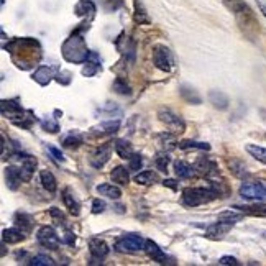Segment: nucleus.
<instances>
[{"label":"nucleus","instance_id":"9","mask_svg":"<svg viewBox=\"0 0 266 266\" xmlns=\"http://www.w3.org/2000/svg\"><path fill=\"white\" fill-rule=\"evenodd\" d=\"M89 251H91V264H102V260L109 255V245L100 239H91L89 240Z\"/></svg>","mask_w":266,"mask_h":266},{"label":"nucleus","instance_id":"8","mask_svg":"<svg viewBox=\"0 0 266 266\" xmlns=\"http://www.w3.org/2000/svg\"><path fill=\"white\" fill-rule=\"evenodd\" d=\"M37 240L41 247H45L48 250H57L60 248V237H57L56 233V230L53 227H41L38 230V233H37Z\"/></svg>","mask_w":266,"mask_h":266},{"label":"nucleus","instance_id":"4","mask_svg":"<svg viewBox=\"0 0 266 266\" xmlns=\"http://www.w3.org/2000/svg\"><path fill=\"white\" fill-rule=\"evenodd\" d=\"M145 243L146 240L138 233H127L115 242L113 248L120 251V253H140L145 251Z\"/></svg>","mask_w":266,"mask_h":266},{"label":"nucleus","instance_id":"11","mask_svg":"<svg viewBox=\"0 0 266 266\" xmlns=\"http://www.w3.org/2000/svg\"><path fill=\"white\" fill-rule=\"evenodd\" d=\"M235 224H232V222H225V220H217L215 224H212L211 227H207L205 230V237L211 240H222L224 237L232 230Z\"/></svg>","mask_w":266,"mask_h":266},{"label":"nucleus","instance_id":"21","mask_svg":"<svg viewBox=\"0 0 266 266\" xmlns=\"http://www.w3.org/2000/svg\"><path fill=\"white\" fill-rule=\"evenodd\" d=\"M113 150H115V153L122 158V160H130V158L133 156V153H135L132 143L127 141V140H115L113 141Z\"/></svg>","mask_w":266,"mask_h":266},{"label":"nucleus","instance_id":"35","mask_svg":"<svg viewBox=\"0 0 266 266\" xmlns=\"http://www.w3.org/2000/svg\"><path fill=\"white\" fill-rule=\"evenodd\" d=\"M245 150L250 153V156H253L256 161H260L266 164V148L264 146H258V145H247Z\"/></svg>","mask_w":266,"mask_h":266},{"label":"nucleus","instance_id":"1","mask_svg":"<svg viewBox=\"0 0 266 266\" xmlns=\"http://www.w3.org/2000/svg\"><path fill=\"white\" fill-rule=\"evenodd\" d=\"M5 49L10 53L17 68L25 71L37 66L41 60V46L35 38H15L5 45Z\"/></svg>","mask_w":266,"mask_h":266},{"label":"nucleus","instance_id":"51","mask_svg":"<svg viewBox=\"0 0 266 266\" xmlns=\"http://www.w3.org/2000/svg\"><path fill=\"white\" fill-rule=\"evenodd\" d=\"M264 186H266V181H264Z\"/></svg>","mask_w":266,"mask_h":266},{"label":"nucleus","instance_id":"6","mask_svg":"<svg viewBox=\"0 0 266 266\" xmlns=\"http://www.w3.org/2000/svg\"><path fill=\"white\" fill-rule=\"evenodd\" d=\"M158 119H160L172 133H183L186 130V122L171 109H160Z\"/></svg>","mask_w":266,"mask_h":266},{"label":"nucleus","instance_id":"14","mask_svg":"<svg viewBox=\"0 0 266 266\" xmlns=\"http://www.w3.org/2000/svg\"><path fill=\"white\" fill-rule=\"evenodd\" d=\"M120 128V120H110V122H104V124H100L94 128H91L89 135L94 136V138H99V136H109V135H113Z\"/></svg>","mask_w":266,"mask_h":266},{"label":"nucleus","instance_id":"5","mask_svg":"<svg viewBox=\"0 0 266 266\" xmlns=\"http://www.w3.org/2000/svg\"><path fill=\"white\" fill-rule=\"evenodd\" d=\"M153 64L160 69L164 71V73H169L174 66V60H172V53L169 51V48H166L164 45H156L153 48Z\"/></svg>","mask_w":266,"mask_h":266},{"label":"nucleus","instance_id":"18","mask_svg":"<svg viewBox=\"0 0 266 266\" xmlns=\"http://www.w3.org/2000/svg\"><path fill=\"white\" fill-rule=\"evenodd\" d=\"M233 209H239L245 215H253V217H266V204L261 202V200H256V204L235 205Z\"/></svg>","mask_w":266,"mask_h":266},{"label":"nucleus","instance_id":"23","mask_svg":"<svg viewBox=\"0 0 266 266\" xmlns=\"http://www.w3.org/2000/svg\"><path fill=\"white\" fill-rule=\"evenodd\" d=\"M23 112V107H21V104H18L17 100H2V115L5 119H12L15 117L17 113Z\"/></svg>","mask_w":266,"mask_h":266},{"label":"nucleus","instance_id":"48","mask_svg":"<svg viewBox=\"0 0 266 266\" xmlns=\"http://www.w3.org/2000/svg\"><path fill=\"white\" fill-rule=\"evenodd\" d=\"M63 242L64 243H68V245H74V242H76V237H74V233L73 232H68L64 233V237H63Z\"/></svg>","mask_w":266,"mask_h":266},{"label":"nucleus","instance_id":"29","mask_svg":"<svg viewBox=\"0 0 266 266\" xmlns=\"http://www.w3.org/2000/svg\"><path fill=\"white\" fill-rule=\"evenodd\" d=\"M97 192L100 196L104 197H109V199H120L122 197V191L119 186H113V184H100L97 186Z\"/></svg>","mask_w":266,"mask_h":266},{"label":"nucleus","instance_id":"39","mask_svg":"<svg viewBox=\"0 0 266 266\" xmlns=\"http://www.w3.org/2000/svg\"><path fill=\"white\" fill-rule=\"evenodd\" d=\"M28 264H32V266H53L54 261L46 255H37L28 261Z\"/></svg>","mask_w":266,"mask_h":266},{"label":"nucleus","instance_id":"16","mask_svg":"<svg viewBox=\"0 0 266 266\" xmlns=\"http://www.w3.org/2000/svg\"><path fill=\"white\" fill-rule=\"evenodd\" d=\"M63 202H64V205H66V209L69 211L71 215L77 217V215L81 214V202H79V199L76 197V194L71 191L69 188H66L63 191Z\"/></svg>","mask_w":266,"mask_h":266},{"label":"nucleus","instance_id":"34","mask_svg":"<svg viewBox=\"0 0 266 266\" xmlns=\"http://www.w3.org/2000/svg\"><path fill=\"white\" fill-rule=\"evenodd\" d=\"M178 146L181 148V150H205V152H209V150H211L209 143L194 141V140H183V141H178Z\"/></svg>","mask_w":266,"mask_h":266},{"label":"nucleus","instance_id":"33","mask_svg":"<svg viewBox=\"0 0 266 266\" xmlns=\"http://www.w3.org/2000/svg\"><path fill=\"white\" fill-rule=\"evenodd\" d=\"M174 172L178 178H183V179H188L191 176H194V172H196V169H194L191 164L184 163V161H176L174 163Z\"/></svg>","mask_w":266,"mask_h":266},{"label":"nucleus","instance_id":"46","mask_svg":"<svg viewBox=\"0 0 266 266\" xmlns=\"http://www.w3.org/2000/svg\"><path fill=\"white\" fill-rule=\"evenodd\" d=\"M56 79L61 84H69L71 82V73H64V71H61V73H57Z\"/></svg>","mask_w":266,"mask_h":266},{"label":"nucleus","instance_id":"7","mask_svg":"<svg viewBox=\"0 0 266 266\" xmlns=\"http://www.w3.org/2000/svg\"><path fill=\"white\" fill-rule=\"evenodd\" d=\"M240 196L248 200H266L264 183H245L240 188Z\"/></svg>","mask_w":266,"mask_h":266},{"label":"nucleus","instance_id":"49","mask_svg":"<svg viewBox=\"0 0 266 266\" xmlns=\"http://www.w3.org/2000/svg\"><path fill=\"white\" fill-rule=\"evenodd\" d=\"M163 184H164V186H168V188H171L172 191H176V189H178V183L174 181V179H164Z\"/></svg>","mask_w":266,"mask_h":266},{"label":"nucleus","instance_id":"10","mask_svg":"<svg viewBox=\"0 0 266 266\" xmlns=\"http://www.w3.org/2000/svg\"><path fill=\"white\" fill-rule=\"evenodd\" d=\"M145 253L152 258L153 261L160 263V264H174V258H171L169 255H166L164 251L160 248V245H158L156 242L153 240H146L145 243Z\"/></svg>","mask_w":266,"mask_h":266},{"label":"nucleus","instance_id":"25","mask_svg":"<svg viewBox=\"0 0 266 266\" xmlns=\"http://www.w3.org/2000/svg\"><path fill=\"white\" fill-rule=\"evenodd\" d=\"M179 92H181V96H183V99L186 100V102L194 104V105H199L200 102H202V97L197 94V91L194 87H191V85H188V84H183L181 87H179Z\"/></svg>","mask_w":266,"mask_h":266},{"label":"nucleus","instance_id":"36","mask_svg":"<svg viewBox=\"0 0 266 266\" xmlns=\"http://www.w3.org/2000/svg\"><path fill=\"white\" fill-rule=\"evenodd\" d=\"M158 141L161 143V146L164 150H172L178 146V141L174 138V133H169V132H164L158 135Z\"/></svg>","mask_w":266,"mask_h":266},{"label":"nucleus","instance_id":"37","mask_svg":"<svg viewBox=\"0 0 266 266\" xmlns=\"http://www.w3.org/2000/svg\"><path fill=\"white\" fill-rule=\"evenodd\" d=\"M243 212H240L239 209H235V211H224L222 214H219V219L220 220H225V222H232V224H237L239 220H242L243 219Z\"/></svg>","mask_w":266,"mask_h":266},{"label":"nucleus","instance_id":"22","mask_svg":"<svg viewBox=\"0 0 266 266\" xmlns=\"http://www.w3.org/2000/svg\"><path fill=\"white\" fill-rule=\"evenodd\" d=\"M13 222H15V227L20 228L23 233L30 232L33 228V219H32V215L26 212H17L15 217H13Z\"/></svg>","mask_w":266,"mask_h":266},{"label":"nucleus","instance_id":"17","mask_svg":"<svg viewBox=\"0 0 266 266\" xmlns=\"http://www.w3.org/2000/svg\"><path fill=\"white\" fill-rule=\"evenodd\" d=\"M5 179H7V186H9L10 191H17L20 188V184L23 183V176H21V171L17 166H7V169H5Z\"/></svg>","mask_w":266,"mask_h":266},{"label":"nucleus","instance_id":"42","mask_svg":"<svg viewBox=\"0 0 266 266\" xmlns=\"http://www.w3.org/2000/svg\"><path fill=\"white\" fill-rule=\"evenodd\" d=\"M41 127L45 132H49V133H56L60 130V125H57V122H53V120H43L41 122Z\"/></svg>","mask_w":266,"mask_h":266},{"label":"nucleus","instance_id":"15","mask_svg":"<svg viewBox=\"0 0 266 266\" xmlns=\"http://www.w3.org/2000/svg\"><path fill=\"white\" fill-rule=\"evenodd\" d=\"M56 76H57V68H54V66H40L33 73V79L40 85H48Z\"/></svg>","mask_w":266,"mask_h":266},{"label":"nucleus","instance_id":"31","mask_svg":"<svg viewBox=\"0 0 266 266\" xmlns=\"http://www.w3.org/2000/svg\"><path fill=\"white\" fill-rule=\"evenodd\" d=\"M82 141H84V138L79 132H71L63 136V146H66V148H79L82 145Z\"/></svg>","mask_w":266,"mask_h":266},{"label":"nucleus","instance_id":"20","mask_svg":"<svg viewBox=\"0 0 266 266\" xmlns=\"http://www.w3.org/2000/svg\"><path fill=\"white\" fill-rule=\"evenodd\" d=\"M133 20L135 23L138 25H150V17H148V12L145 9V5H143L141 0H133Z\"/></svg>","mask_w":266,"mask_h":266},{"label":"nucleus","instance_id":"50","mask_svg":"<svg viewBox=\"0 0 266 266\" xmlns=\"http://www.w3.org/2000/svg\"><path fill=\"white\" fill-rule=\"evenodd\" d=\"M256 4H258V7H260L261 13L266 17V0H256Z\"/></svg>","mask_w":266,"mask_h":266},{"label":"nucleus","instance_id":"27","mask_svg":"<svg viewBox=\"0 0 266 266\" xmlns=\"http://www.w3.org/2000/svg\"><path fill=\"white\" fill-rule=\"evenodd\" d=\"M25 239L23 232L20 228L13 227V228H5L2 232V242L9 243V245H13V243H20L21 240Z\"/></svg>","mask_w":266,"mask_h":266},{"label":"nucleus","instance_id":"40","mask_svg":"<svg viewBox=\"0 0 266 266\" xmlns=\"http://www.w3.org/2000/svg\"><path fill=\"white\" fill-rule=\"evenodd\" d=\"M169 161H171V158L166 153H161V155H158L155 158V164H156V168L160 169V171H166Z\"/></svg>","mask_w":266,"mask_h":266},{"label":"nucleus","instance_id":"28","mask_svg":"<svg viewBox=\"0 0 266 266\" xmlns=\"http://www.w3.org/2000/svg\"><path fill=\"white\" fill-rule=\"evenodd\" d=\"M40 181H41V186L45 188L48 192H56L57 189V183H56V178L51 171H48V169H43L40 172Z\"/></svg>","mask_w":266,"mask_h":266},{"label":"nucleus","instance_id":"41","mask_svg":"<svg viewBox=\"0 0 266 266\" xmlns=\"http://www.w3.org/2000/svg\"><path fill=\"white\" fill-rule=\"evenodd\" d=\"M141 164H143V158L138 153H133V156L128 160V168L132 171H138L141 168Z\"/></svg>","mask_w":266,"mask_h":266},{"label":"nucleus","instance_id":"43","mask_svg":"<svg viewBox=\"0 0 266 266\" xmlns=\"http://www.w3.org/2000/svg\"><path fill=\"white\" fill-rule=\"evenodd\" d=\"M105 211V202L100 199H94V202H92V214H102Z\"/></svg>","mask_w":266,"mask_h":266},{"label":"nucleus","instance_id":"32","mask_svg":"<svg viewBox=\"0 0 266 266\" xmlns=\"http://www.w3.org/2000/svg\"><path fill=\"white\" fill-rule=\"evenodd\" d=\"M156 181H158V176L153 171H141L135 176V183L140 186H152Z\"/></svg>","mask_w":266,"mask_h":266},{"label":"nucleus","instance_id":"38","mask_svg":"<svg viewBox=\"0 0 266 266\" xmlns=\"http://www.w3.org/2000/svg\"><path fill=\"white\" fill-rule=\"evenodd\" d=\"M113 91L117 92V94H122V96H128L132 92L130 85H128L127 81H124L122 77H117L113 81Z\"/></svg>","mask_w":266,"mask_h":266},{"label":"nucleus","instance_id":"45","mask_svg":"<svg viewBox=\"0 0 266 266\" xmlns=\"http://www.w3.org/2000/svg\"><path fill=\"white\" fill-rule=\"evenodd\" d=\"M219 264H224V266H239L240 261L237 260L233 256H222L219 260Z\"/></svg>","mask_w":266,"mask_h":266},{"label":"nucleus","instance_id":"19","mask_svg":"<svg viewBox=\"0 0 266 266\" xmlns=\"http://www.w3.org/2000/svg\"><path fill=\"white\" fill-rule=\"evenodd\" d=\"M37 158L30 156V155H21V176H23V181H30L32 176H33V171L37 168Z\"/></svg>","mask_w":266,"mask_h":266},{"label":"nucleus","instance_id":"2","mask_svg":"<svg viewBox=\"0 0 266 266\" xmlns=\"http://www.w3.org/2000/svg\"><path fill=\"white\" fill-rule=\"evenodd\" d=\"M61 53H63L64 60H66L68 63H73V64L85 63L89 60V54H91L87 45H85V40L82 38V35H77V33H73L66 41L63 43Z\"/></svg>","mask_w":266,"mask_h":266},{"label":"nucleus","instance_id":"47","mask_svg":"<svg viewBox=\"0 0 266 266\" xmlns=\"http://www.w3.org/2000/svg\"><path fill=\"white\" fill-rule=\"evenodd\" d=\"M48 150H49V153L53 155L54 160H57V161H64V156H63V153H61L57 148H54V146H48Z\"/></svg>","mask_w":266,"mask_h":266},{"label":"nucleus","instance_id":"24","mask_svg":"<svg viewBox=\"0 0 266 266\" xmlns=\"http://www.w3.org/2000/svg\"><path fill=\"white\" fill-rule=\"evenodd\" d=\"M100 71V60L96 53H91L89 54V60L85 61V66L82 68V74L87 76V77H92L96 76Z\"/></svg>","mask_w":266,"mask_h":266},{"label":"nucleus","instance_id":"3","mask_svg":"<svg viewBox=\"0 0 266 266\" xmlns=\"http://www.w3.org/2000/svg\"><path fill=\"white\" fill-rule=\"evenodd\" d=\"M220 189L217 184L212 183L207 188H186L183 191V204L188 207H197L202 204H209L220 197Z\"/></svg>","mask_w":266,"mask_h":266},{"label":"nucleus","instance_id":"30","mask_svg":"<svg viewBox=\"0 0 266 266\" xmlns=\"http://www.w3.org/2000/svg\"><path fill=\"white\" fill-rule=\"evenodd\" d=\"M209 100L214 104L215 109H220V110H225L228 107V97L220 91H212L209 94Z\"/></svg>","mask_w":266,"mask_h":266},{"label":"nucleus","instance_id":"13","mask_svg":"<svg viewBox=\"0 0 266 266\" xmlns=\"http://www.w3.org/2000/svg\"><path fill=\"white\" fill-rule=\"evenodd\" d=\"M110 155H112V146L109 145V143H105V145L97 148L96 152H94V155L91 156V164L96 169L104 168L105 164H107V161L110 160Z\"/></svg>","mask_w":266,"mask_h":266},{"label":"nucleus","instance_id":"44","mask_svg":"<svg viewBox=\"0 0 266 266\" xmlns=\"http://www.w3.org/2000/svg\"><path fill=\"white\" fill-rule=\"evenodd\" d=\"M49 214H51V217L54 219V222H56L57 225L64 224V215L61 214L60 209H56V207H51V209H49Z\"/></svg>","mask_w":266,"mask_h":266},{"label":"nucleus","instance_id":"12","mask_svg":"<svg viewBox=\"0 0 266 266\" xmlns=\"http://www.w3.org/2000/svg\"><path fill=\"white\" fill-rule=\"evenodd\" d=\"M194 169H196V172H199L200 176H205V178H212L219 172L217 163H215L214 160H211L209 156L199 158V160L196 161V164H194Z\"/></svg>","mask_w":266,"mask_h":266},{"label":"nucleus","instance_id":"26","mask_svg":"<svg viewBox=\"0 0 266 266\" xmlns=\"http://www.w3.org/2000/svg\"><path fill=\"white\" fill-rule=\"evenodd\" d=\"M110 178L119 186H127L130 183V174H128V169L125 166H115L110 172Z\"/></svg>","mask_w":266,"mask_h":266}]
</instances>
